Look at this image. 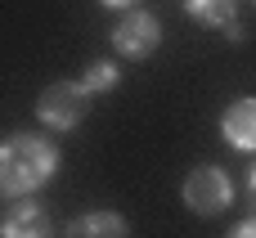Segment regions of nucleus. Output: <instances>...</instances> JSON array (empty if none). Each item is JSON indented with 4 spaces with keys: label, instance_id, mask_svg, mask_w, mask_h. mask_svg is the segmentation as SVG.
I'll use <instances>...</instances> for the list:
<instances>
[{
    "label": "nucleus",
    "instance_id": "nucleus-8",
    "mask_svg": "<svg viewBox=\"0 0 256 238\" xmlns=\"http://www.w3.org/2000/svg\"><path fill=\"white\" fill-rule=\"evenodd\" d=\"M63 238H130V225H126L122 212L94 207V212H81L76 220H68Z\"/></svg>",
    "mask_w": 256,
    "mask_h": 238
},
{
    "label": "nucleus",
    "instance_id": "nucleus-10",
    "mask_svg": "<svg viewBox=\"0 0 256 238\" xmlns=\"http://www.w3.org/2000/svg\"><path fill=\"white\" fill-rule=\"evenodd\" d=\"M230 238H256V216H248V220H238V225L230 230Z\"/></svg>",
    "mask_w": 256,
    "mask_h": 238
},
{
    "label": "nucleus",
    "instance_id": "nucleus-7",
    "mask_svg": "<svg viewBox=\"0 0 256 238\" xmlns=\"http://www.w3.org/2000/svg\"><path fill=\"white\" fill-rule=\"evenodd\" d=\"M220 135H225L230 148L256 153V94H243V99H234V104L225 108V117H220Z\"/></svg>",
    "mask_w": 256,
    "mask_h": 238
},
{
    "label": "nucleus",
    "instance_id": "nucleus-6",
    "mask_svg": "<svg viewBox=\"0 0 256 238\" xmlns=\"http://www.w3.org/2000/svg\"><path fill=\"white\" fill-rule=\"evenodd\" d=\"M184 14L198 22V27H212V32H225L230 40H243V18H238V0H180Z\"/></svg>",
    "mask_w": 256,
    "mask_h": 238
},
{
    "label": "nucleus",
    "instance_id": "nucleus-9",
    "mask_svg": "<svg viewBox=\"0 0 256 238\" xmlns=\"http://www.w3.org/2000/svg\"><path fill=\"white\" fill-rule=\"evenodd\" d=\"M117 81H122V68L112 63V58H99V63H90L86 72H81V86L99 99V94H108V90H117Z\"/></svg>",
    "mask_w": 256,
    "mask_h": 238
},
{
    "label": "nucleus",
    "instance_id": "nucleus-5",
    "mask_svg": "<svg viewBox=\"0 0 256 238\" xmlns=\"http://www.w3.org/2000/svg\"><path fill=\"white\" fill-rule=\"evenodd\" d=\"M50 212L27 194V198H14V207L0 216V238H50Z\"/></svg>",
    "mask_w": 256,
    "mask_h": 238
},
{
    "label": "nucleus",
    "instance_id": "nucleus-3",
    "mask_svg": "<svg viewBox=\"0 0 256 238\" xmlns=\"http://www.w3.org/2000/svg\"><path fill=\"white\" fill-rule=\"evenodd\" d=\"M180 198H184V207L194 212V216H220V212H230V202H234V180H230V171L225 166H194L189 176H184V184H180Z\"/></svg>",
    "mask_w": 256,
    "mask_h": 238
},
{
    "label": "nucleus",
    "instance_id": "nucleus-1",
    "mask_svg": "<svg viewBox=\"0 0 256 238\" xmlns=\"http://www.w3.org/2000/svg\"><path fill=\"white\" fill-rule=\"evenodd\" d=\"M58 144L36 130H18L0 140V198H27L45 189L58 171Z\"/></svg>",
    "mask_w": 256,
    "mask_h": 238
},
{
    "label": "nucleus",
    "instance_id": "nucleus-4",
    "mask_svg": "<svg viewBox=\"0 0 256 238\" xmlns=\"http://www.w3.org/2000/svg\"><path fill=\"white\" fill-rule=\"evenodd\" d=\"M162 45V18L148 9H126L112 27V50L122 58H148Z\"/></svg>",
    "mask_w": 256,
    "mask_h": 238
},
{
    "label": "nucleus",
    "instance_id": "nucleus-11",
    "mask_svg": "<svg viewBox=\"0 0 256 238\" xmlns=\"http://www.w3.org/2000/svg\"><path fill=\"white\" fill-rule=\"evenodd\" d=\"M248 198H252V207H256V162H252V171H248Z\"/></svg>",
    "mask_w": 256,
    "mask_h": 238
},
{
    "label": "nucleus",
    "instance_id": "nucleus-2",
    "mask_svg": "<svg viewBox=\"0 0 256 238\" xmlns=\"http://www.w3.org/2000/svg\"><path fill=\"white\" fill-rule=\"evenodd\" d=\"M90 90L81 86V81H54V86H45L40 90V99H36V117L50 126V130H76L81 122H86V112H90Z\"/></svg>",
    "mask_w": 256,
    "mask_h": 238
},
{
    "label": "nucleus",
    "instance_id": "nucleus-12",
    "mask_svg": "<svg viewBox=\"0 0 256 238\" xmlns=\"http://www.w3.org/2000/svg\"><path fill=\"white\" fill-rule=\"evenodd\" d=\"M99 4H108V9H135V0H99Z\"/></svg>",
    "mask_w": 256,
    "mask_h": 238
},
{
    "label": "nucleus",
    "instance_id": "nucleus-13",
    "mask_svg": "<svg viewBox=\"0 0 256 238\" xmlns=\"http://www.w3.org/2000/svg\"><path fill=\"white\" fill-rule=\"evenodd\" d=\"M252 4H256V0H252Z\"/></svg>",
    "mask_w": 256,
    "mask_h": 238
}]
</instances>
